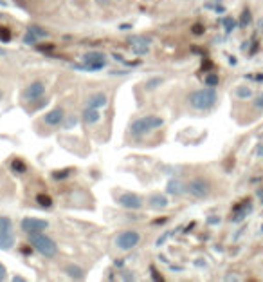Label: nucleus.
<instances>
[{
  "label": "nucleus",
  "instance_id": "f257e3e1",
  "mask_svg": "<svg viewBox=\"0 0 263 282\" xmlns=\"http://www.w3.org/2000/svg\"><path fill=\"white\" fill-rule=\"evenodd\" d=\"M188 102L195 110H209L213 109L218 102V94L213 87H204V89H197L188 96Z\"/></svg>",
  "mask_w": 263,
  "mask_h": 282
},
{
  "label": "nucleus",
  "instance_id": "f03ea898",
  "mask_svg": "<svg viewBox=\"0 0 263 282\" xmlns=\"http://www.w3.org/2000/svg\"><path fill=\"white\" fill-rule=\"evenodd\" d=\"M163 125H164L163 118L155 116V114H148V116H141L132 122L130 132H132V136L141 137V136H146V134L153 132V130L161 129Z\"/></svg>",
  "mask_w": 263,
  "mask_h": 282
},
{
  "label": "nucleus",
  "instance_id": "473e14b6",
  "mask_svg": "<svg viewBox=\"0 0 263 282\" xmlns=\"http://www.w3.org/2000/svg\"><path fill=\"white\" fill-rule=\"evenodd\" d=\"M8 271H6V266L2 263H0V280H6V277H8Z\"/></svg>",
  "mask_w": 263,
  "mask_h": 282
},
{
  "label": "nucleus",
  "instance_id": "6e6552de",
  "mask_svg": "<svg viewBox=\"0 0 263 282\" xmlns=\"http://www.w3.org/2000/svg\"><path fill=\"white\" fill-rule=\"evenodd\" d=\"M47 228H49V223L45 219H38V217H23L22 223H20V230L28 235L40 233Z\"/></svg>",
  "mask_w": 263,
  "mask_h": 282
},
{
  "label": "nucleus",
  "instance_id": "2eb2a0df",
  "mask_svg": "<svg viewBox=\"0 0 263 282\" xmlns=\"http://www.w3.org/2000/svg\"><path fill=\"white\" fill-rule=\"evenodd\" d=\"M148 204H150L153 210H164V208L170 204V201H168V197L163 196V194H153V196H150V199H148Z\"/></svg>",
  "mask_w": 263,
  "mask_h": 282
},
{
  "label": "nucleus",
  "instance_id": "0eeeda50",
  "mask_svg": "<svg viewBox=\"0 0 263 282\" xmlns=\"http://www.w3.org/2000/svg\"><path fill=\"white\" fill-rule=\"evenodd\" d=\"M15 246L13 221L9 217L0 216V250H11Z\"/></svg>",
  "mask_w": 263,
  "mask_h": 282
},
{
  "label": "nucleus",
  "instance_id": "4468645a",
  "mask_svg": "<svg viewBox=\"0 0 263 282\" xmlns=\"http://www.w3.org/2000/svg\"><path fill=\"white\" fill-rule=\"evenodd\" d=\"M107 105H109V96L104 92H96L87 98V107H92V109H104Z\"/></svg>",
  "mask_w": 263,
  "mask_h": 282
},
{
  "label": "nucleus",
  "instance_id": "7c9ffc66",
  "mask_svg": "<svg viewBox=\"0 0 263 282\" xmlns=\"http://www.w3.org/2000/svg\"><path fill=\"white\" fill-rule=\"evenodd\" d=\"M254 107H256V109H261V110H263V90L258 94V96H256V100H254Z\"/></svg>",
  "mask_w": 263,
  "mask_h": 282
},
{
  "label": "nucleus",
  "instance_id": "c756f323",
  "mask_svg": "<svg viewBox=\"0 0 263 282\" xmlns=\"http://www.w3.org/2000/svg\"><path fill=\"white\" fill-rule=\"evenodd\" d=\"M191 33H193V35H197V36H200V35H204V33H205V28L202 26V24H195L193 28H191Z\"/></svg>",
  "mask_w": 263,
  "mask_h": 282
},
{
  "label": "nucleus",
  "instance_id": "ea45409f",
  "mask_svg": "<svg viewBox=\"0 0 263 282\" xmlns=\"http://www.w3.org/2000/svg\"><path fill=\"white\" fill-rule=\"evenodd\" d=\"M261 231H263V224H261Z\"/></svg>",
  "mask_w": 263,
  "mask_h": 282
},
{
  "label": "nucleus",
  "instance_id": "f3484780",
  "mask_svg": "<svg viewBox=\"0 0 263 282\" xmlns=\"http://www.w3.org/2000/svg\"><path fill=\"white\" fill-rule=\"evenodd\" d=\"M166 192L171 194V196H180V194L186 192V186H184L178 179H170L168 181Z\"/></svg>",
  "mask_w": 263,
  "mask_h": 282
},
{
  "label": "nucleus",
  "instance_id": "a878e982",
  "mask_svg": "<svg viewBox=\"0 0 263 282\" xmlns=\"http://www.w3.org/2000/svg\"><path fill=\"white\" fill-rule=\"evenodd\" d=\"M161 83H163V78H161V76H157V78H151V80H148V82H146V89L148 90H153V89H157Z\"/></svg>",
  "mask_w": 263,
  "mask_h": 282
},
{
  "label": "nucleus",
  "instance_id": "7ed1b4c3",
  "mask_svg": "<svg viewBox=\"0 0 263 282\" xmlns=\"http://www.w3.org/2000/svg\"><path fill=\"white\" fill-rule=\"evenodd\" d=\"M29 244L45 258H55L58 255V244L50 239V237H47L43 231L29 235Z\"/></svg>",
  "mask_w": 263,
  "mask_h": 282
},
{
  "label": "nucleus",
  "instance_id": "4be33fe9",
  "mask_svg": "<svg viewBox=\"0 0 263 282\" xmlns=\"http://www.w3.org/2000/svg\"><path fill=\"white\" fill-rule=\"evenodd\" d=\"M28 31L33 33V35H35L36 38H47V36H49V33H47L43 28H40V26H29Z\"/></svg>",
  "mask_w": 263,
  "mask_h": 282
},
{
  "label": "nucleus",
  "instance_id": "1a4fd4ad",
  "mask_svg": "<svg viewBox=\"0 0 263 282\" xmlns=\"http://www.w3.org/2000/svg\"><path fill=\"white\" fill-rule=\"evenodd\" d=\"M128 45H130V49H132V53L134 55H137V56H144V55H148L150 53V45H151V40L150 38H146V36H132L130 40H128Z\"/></svg>",
  "mask_w": 263,
  "mask_h": 282
},
{
  "label": "nucleus",
  "instance_id": "b1692460",
  "mask_svg": "<svg viewBox=\"0 0 263 282\" xmlns=\"http://www.w3.org/2000/svg\"><path fill=\"white\" fill-rule=\"evenodd\" d=\"M218 83H220V78H218V75H205V78H204V85H207V87H217Z\"/></svg>",
  "mask_w": 263,
  "mask_h": 282
},
{
  "label": "nucleus",
  "instance_id": "c85d7f7f",
  "mask_svg": "<svg viewBox=\"0 0 263 282\" xmlns=\"http://www.w3.org/2000/svg\"><path fill=\"white\" fill-rule=\"evenodd\" d=\"M36 40H38V38H36V36L33 35V33H29V31L23 35V43H28V45H35Z\"/></svg>",
  "mask_w": 263,
  "mask_h": 282
},
{
  "label": "nucleus",
  "instance_id": "9b49d317",
  "mask_svg": "<svg viewBox=\"0 0 263 282\" xmlns=\"http://www.w3.org/2000/svg\"><path fill=\"white\" fill-rule=\"evenodd\" d=\"M45 94V83L43 82H33L23 89L22 96L25 102H36Z\"/></svg>",
  "mask_w": 263,
  "mask_h": 282
},
{
  "label": "nucleus",
  "instance_id": "dca6fc26",
  "mask_svg": "<svg viewBox=\"0 0 263 282\" xmlns=\"http://www.w3.org/2000/svg\"><path fill=\"white\" fill-rule=\"evenodd\" d=\"M82 118H83V122H85V125H94V123H97L101 120L99 109H92V107H87V109L83 110Z\"/></svg>",
  "mask_w": 263,
  "mask_h": 282
},
{
  "label": "nucleus",
  "instance_id": "423d86ee",
  "mask_svg": "<svg viewBox=\"0 0 263 282\" xmlns=\"http://www.w3.org/2000/svg\"><path fill=\"white\" fill-rule=\"evenodd\" d=\"M186 192L195 199H205L211 194V183L205 177H193L186 184Z\"/></svg>",
  "mask_w": 263,
  "mask_h": 282
},
{
  "label": "nucleus",
  "instance_id": "aec40b11",
  "mask_svg": "<svg viewBox=\"0 0 263 282\" xmlns=\"http://www.w3.org/2000/svg\"><path fill=\"white\" fill-rule=\"evenodd\" d=\"M222 26H224L225 33H232L236 29V26H238V22H236L232 16H225V18L222 20Z\"/></svg>",
  "mask_w": 263,
  "mask_h": 282
},
{
  "label": "nucleus",
  "instance_id": "39448f33",
  "mask_svg": "<svg viewBox=\"0 0 263 282\" xmlns=\"http://www.w3.org/2000/svg\"><path fill=\"white\" fill-rule=\"evenodd\" d=\"M116 246L123 251H130L141 243V233L137 230H123L121 233L116 235V239H114Z\"/></svg>",
  "mask_w": 263,
  "mask_h": 282
},
{
  "label": "nucleus",
  "instance_id": "a211bd4d",
  "mask_svg": "<svg viewBox=\"0 0 263 282\" xmlns=\"http://www.w3.org/2000/svg\"><path fill=\"white\" fill-rule=\"evenodd\" d=\"M65 273L69 275L70 278H74V280H83V278H85V271H83V268L77 266V264H69Z\"/></svg>",
  "mask_w": 263,
  "mask_h": 282
},
{
  "label": "nucleus",
  "instance_id": "9d476101",
  "mask_svg": "<svg viewBox=\"0 0 263 282\" xmlns=\"http://www.w3.org/2000/svg\"><path fill=\"white\" fill-rule=\"evenodd\" d=\"M117 203H119L123 208H126V210H141V208L144 206L143 197L137 196V194H132V192L121 194L119 199H117Z\"/></svg>",
  "mask_w": 263,
  "mask_h": 282
},
{
  "label": "nucleus",
  "instance_id": "412c9836",
  "mask_svg": "<svg viewBox=\"0 0 263 282\" xmlns=\"http://www.w3.org/2000/svg\"><path fill=\"white\" fill-rule=\"evenodd\" d=\"M251 22H252L251 11H249V9H244V11H242V16H240V22H238V28H247Z\"/></svg>",
  "mask_w": 263,
  "mask_h": 282
},
{
  "label": "nucleus",
  "instance_id": "cd10ccee",
  "mask_svg": "<svg viewBox=\"0 0 263 282\" xmlns=\"http://www.w3.org/2000/svg\"><path fill=\"white\" fill-rule=\"evenodd\" d=\"M70 172H72V170H56V172H52V177H55V179H65V177H69L70 176Z\"/></svg>",
  "mask_w": 263,
  "mask_h": 282
},
{
  "label": "nucleus",
  "instance_id": "6ab92c4d",
  "mask_svg": "<svg viewBox=\"0 0 263 282\" xmlns=\"http://www.w3.org/2000/svg\"><path fill=\"white\" fill-rule=\"evenodd\" d=\"M234 96H236L238 100H251V98H252V90H251V87H247V85L236 87V89H234Z\"/></svg>",
  "mask_w": 263,
  "mask_h": 282
},
{
  "label": "nucleus",
  "instance_id": "4c0bfd02",
  "mask_svg": "<svg viewBox=\"0 0 263 282\" xmlns=\"http://www.w3.org/2000/svg\"><path fill=\"white\" fill-rule=\"evenodd\" d=\"M164 223H166V219H157L155 221V224H164Z\"/></svg>",
  "mask_w": 263,
  "mask_h": 282
},
{
  "label": "nucleus",
  "instance_id": "72a5a7b5",
  "mask_svg": "<svg viewBox=\"0 0 263 282\" xmlns=\"http://www.w3.org/2000/svg\"><path fill=\"white\" fill-rule=\"evenodd\" d=\"M76 123H77V120H76V118H69V122H67L65 129H70V127H72V125H76Z\"/></svg>",
  "mask_w": 263,
  "mask_h": 282
},
{
  "label": "nucleus",
  "instance_id": "58836bf2",
  "mask_svg": "<svg viewBox=\"0 0 263 282\" xmlns=\"http://www.w3.org/2000/svg\"><path fill=\"white\" fill-rule=\"evenodd\" d=\"M259 154H261V157H263V147H261V149H259Z\"/></svg>",
  "mask_w": 263,
  "mask_h": 282
},
{
  "label": "nucleus",
  "instance_id": "c9c22d12",
  "mask_svg": "<svg viewBox=\"0 0 263 282\" xmlns=\"http://www.w3.org/2000/svg\"><path fill=\"white\" fill-rule=\"evenodd\" d=\"M132 26L130 24H123V26H121V31H126V29H130Z\"/></svg>",
  "mask_w": 263,
  "mask_h": 282
},
{
  "label": "nucleus",
  "instance_id": "20e7f679",
  "mask_svg": "<svg viewBox=\"0 0 263 282\" xmlns=\"http://www.w3.org/2000/svg\"><path fill=\"white\" fill-rule=\"evenodd\" d=\"M83 65H72L74 69H82V70H99L103 67H107V56L99 51H89L87 55L82 56Z\"/></svg>",
  "mask_w": 263,
  "mask_h": 282
},
{
  "label": "nucleus",
  "instance_id": "2f4dec72",
  "mask_svg": "<svg viewBox=\"0 0 263 282\" xmlns=\"http://www.w3.org/2000/svg\"><path fill=\"white\" fill-rule=\"evenodd\" d=\"M168 237H170V233H168V231H166V233H164V235H161V237H159V239H157V243H155V244H157V246H163V244L166 243Z\"/></svg>",
  "mask_w": 263,
  "mask_h": 282
},
{
  "label": "nucleus",
  "instance_id": "ddd939ff",
  "mask_svg": "<svg viewBox=\"0 0 263 282\" xmlns=\"http://www.w3.org/2000/svg\"><path fill=\"white\" fill-rule=\"evenodd\" d=\"M251 210H252V206H251V203H247V201H244V203H240V204H236L234 212H232L231 221H232V223H242V221L247 217V214Z\"/></svg>",
  "mask_w": 263,
  "mask_h": 282
},
{
  "label": "nucleus",
  "instance_id": "5701e85b",
  "mask_svg": "<svg viewBox=\"0 0 263 282\" xmlns=\"http://www.w3.org/2000/svg\"><path fill=\"white\" fill-rule=\"evenodd\" d=\"M36 203H38L42 208H50V206H52V199H50L49 196H45V194H38V196H36Z\"/></svg>",
  "mask_w": 263,
  "mask_h": 282
},
{
  "label": "nucleus",
  "instance_id": "f8f14e48",
  "mask_svg": "<svg viewBox=\"0 0 263 282\" xmlns=\"http://www.w3.org/2000/svg\"><path fill=\"white\" fill-rule=\"evenodd\" d=\"M63 120H65V112H63L62 107H56V109L49 110V112L43 116V123H47V125H50V127L62 125Z\"/></svg>",
  "mask_w": 263,
  "mask_h": 282
},
{
  "label": "nucleus",
  "instance_id": "f704fd0d",
  "mask_svg": "<svg viewBox=\"0 0 263 282\" xmlns=\"http://www.w3.org/2000/svg\"><path fill=\"white\" fill-rule=\"evenodd\" d=\"M207 223L209 224H218V223H220V217H209Z\"/></svg>",
  "mask_w": 263,
  "mask_h": 282
},
{
  "label": "nucleus",
  "instance_id": "bb28decb",
  "mask_svg": "<svg viewBox=\"0 0 263 282\" xmlns=\"http://www.w3.org/2000/svg\"><path fill=\"white\" fill-rule=\"evenodd\" d=\"M11 40V31L8 28H0V42L8 43Z\"/></svg>",
  "mask_w": 263,
  "mask_h": 282
},
{
  "label": "nucleus",
  "instance_id": "e433bc0d",
  "mask_svg": "<svg viewBox=\"0 0 263 282\" xmlns=\"http://www.w3.org/2000/svg\"><path fill=\"white\" fill-rule=\"evenodd\" d=\"M13 280H15V282H23V277H13Z\"/></svg>",
  "mask_w": 263,
  "mask_h": 282
},
{
  "label": "nucleus",
  "instance_id": "393cba45",
  "mask_svg": "<svg viewBox=\"0 0 263 282\" xmlns=\"http://www.w3.org/2000/svg\"><path fill=\"white\" fill-rule=\"evenodd\" d=\"M11 169L15 170V172H18V174H23L25 170H28V167H25V163H23L20 157H16V159L11 163Z\"/></svg>",
  "mask_w": 263,
  "mask_h": 282
}]
</instances>
